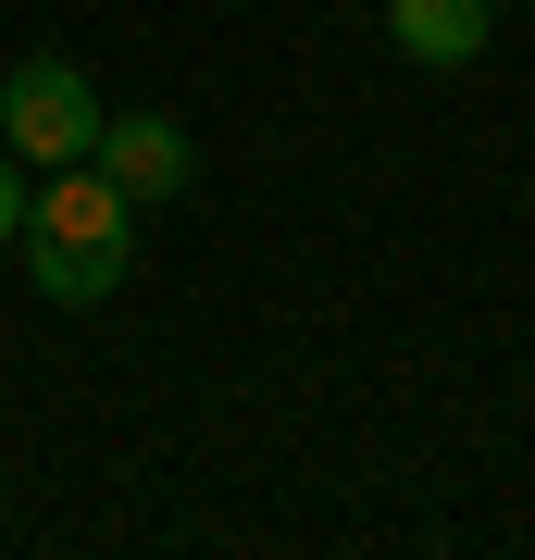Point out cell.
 <instances>
[{
  "label": "cell",
  "mask_w": 535,
  "mask_h": 560,
  "mask_svg": "<svg viewBox=\"0 0 535 560\" xmlns=\"http://www.w3.org/2000/svg\"><path fill=\"white\" fill-rule=\"evenodd\" d=\"M25 275H38L50 312H100L125 287V261H138V200H125L100 162H50L38 187H25Z\"/></svg>",
  "instance_id": "6da1fadb"
},
{
  "label": "cell",
  "mask_w": 535,
  "mask_h": 560,
  "mask_svg": "<svg viewBox=\"0 0 535 560\" xmlns=\"http://www.w3.org/2000/svg\"><path fill=\"white\" fill-rule=\"evenodd\" d=\"M0 150H13L25 175H50V162H88V150H100V88H88V62L25 50L13 75H0Z\"/></svg>",
  "instance_id": "7a4b0ae2"
},
{
  "label": "cell",
  "mask_w": 535,
  "mask_h": 560,
  "mask_svg": "<svg viewBox=\"0 0 535 560\" xmlns=\"http://www.w3.org/2000/svg\"><path fill=\"white\" fill-rule=\"evenodd\" d=\"M88 162H100L138 212H150V200H187V175H199V150H187L175 113H100V150H88Z\"/></svg>",
  "instance_id": "3957f363"
},
{
  "label": "cell",
  "mask_w": 535,
  "mask_h": 560,
  "mask_svg": "<svg viewBox=\"0 0 535 560\" xmlns=\"http://www.w3.org/2000/svg\"><path fill=\"white\" fill-rule=\"evenodd\" d=\"M486 0H386V38L398 50H411V62H437V75H449V62H474L486 50Z\"/></svg>",
  "instance_id": "277c9868"
},
{
  "label": "cell",
  "mask_w": 535,
  "mask_h": 560,
  "mask_svg": "<svg viewBox=\"0 0 535 560\" xmlns=\"http://www.w3.org/2000/svg\"><path fill=\"white\" fill-rule=\"evenodd\" d=\"M25 187H38V175H25V162H13V150H0V249H13V237H25Z\"/></svg>",
  "instance_id": "5b68a950"
}]
</instances>
